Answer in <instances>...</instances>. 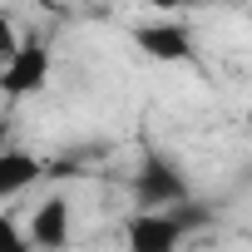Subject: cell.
Segmentation results:
<instances>
[{
  "label": "cell",
  "mask_w": 252,
  "mask_h": 252,
  "mask_svg": "<svg viewBox=\"0 0 252 252\" xmlns=\"http://www.w3.org/2000/svg\"><path fill=\"white\" fill-rule=\"evenodd\" d=\"M55 79V55L40 35H20V45L10 50V60H0V94L10 104L45 94Z\"/></svg>",
  "instance_id": "1"
},
{
  "label": "cell",
  "mask_w": 252,
  "mask_h": 252,
  "mask_svg": "<svg viewBox=\"0 0 252 252\" xmlns=\"http://www.w3.org/2000/svg\"><path fill=\"white\" fill-rule=\"evenodd\" d=\"M134 45L144 60L154 64H193L198 45H193V30L183 15H158V20H144L134 25Z\"/></svg>",
  "instance_id": "2"
},
{
  "label": "cell",
  "mask_w": 252,
  "mask_h": 252,
  "mask_svg": "<svg viewBox=\"0 0 252 252\" xmlns=\"http://www.w3.org/2000/svg\"><path fill=\"white\" fill-rule=\"evenodd\" d=\"M20 232H25L30 252H69L74 247V203H69V193L40 198Z\"/></svg>",
  "instance_id": "3"
},
{
  "label": "cell",
  "mask_w": 252,
  "mask_h": 252,
  "mask_svg": "<svg viewBox=\"0 0 252 252\" xmlns=\"http://www.w3.org/2000/svg\"><path fill=\"white\" fill-rule=\"evenodd\" d=\"M183 237L188 227L173 208H139L124 222V252H178Z\"/></svg>",
  "instance_id": "4"
},
{
  "label": "cell",
  "mask_w": 252,
  "mask_h": 252,
  "mask_svg": "<svg viewBox=\"0 0 252 252\" xmlns=\"http://www.w3.org/2000/svg\"><path fill=\"white\" fill-rule=\"evenodd\" d=\"M40 178H45V158H40L35 149H20V144H5V149H0V203L25 198Z\"/></svg>",
  "instance_id": "5"
},
{
  "label": "cell",
  "mask_w": 252,
  "mask_h": 252,
  "mask_svg": "<svg viewBox=\"0 0 252 252\" xmlns=\"http://www.w3.org/2000/svg\"><path fill=\"white\" fill-rule=\"evenodd\" d=\"M0 252H30V242H25V232L15 227L10 213H0Z\"/></svg>",
  "instance_id": "6"
},
{
  "label": "cell",
  "mask_w": 252,
  "mask_h": 252,
  "mask_svg": "<svg viewBox=\"0 0 252 252\" xmlns=\"http://www.w3.org/2000/svg\"><path fill=\"white\" fill-rule=\"evenodd\" d=\"M20 35H25V30L15 25V15H10V10H0V60H10V50L20 45Z\"/></svg>",
  "instance_id": "7"
},
{
  "label": "cell",
  "mask_w": 252,
  "mask_h": 252,
  "mask_svg": "<svg viewBox=\"0 0 252 252\" xmlns=\"http://www.w3.org/2000/svg\"><path fill=\"white\" fill-rule=\"evenodd\" d=\"M144 5H149L154 15H183V10L193 5V0H144Z\"/></svg>",
  "instance_id": "8"
},
{
  "label": "cell",
  "mask_w": 252,
  "mask_h": 252,
  "mask_svg": "<svg viewBox=\"0 0 252 252\" xmlns=\"http://www.w3.org/2000/svg\"><path fill=\"white\" fill-rule=\"evenodd\" d=\"M10 134H15V129H10V114H5V109H0V149H5V144H15Z\"/></svg>",
  "instance_id": "9"
},
{
  "label": "cell",
  "mask_w": 252,
  "mask_h": 252,
  "mask_svg": "<svg viewBox=\"0 0 252 252\" xmlns=\"http://www.w3.org/2000/svg\"><path fill=\"white\" fill-rule=\"evenodd\" d=\"M15 5H45V0H15Z\"/></svg>",
  "instance_id": "10"
}]
</instances>
